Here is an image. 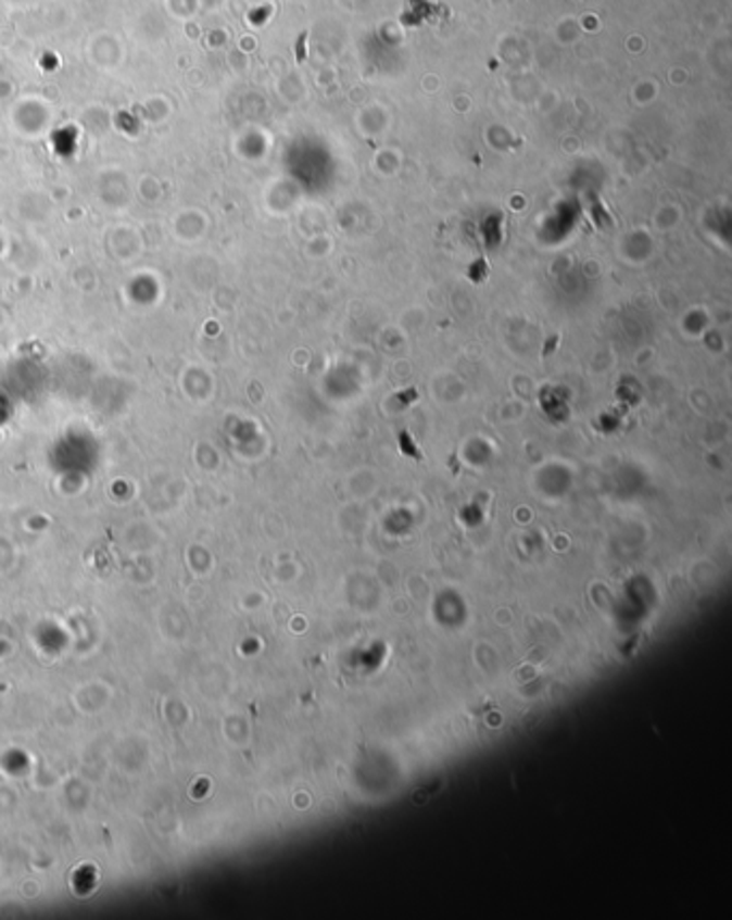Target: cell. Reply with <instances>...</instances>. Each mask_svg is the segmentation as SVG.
<instances>
[{
	"instance_id": "cell-1",
	"label": "cell",
	"mask_w": 732,
	"mask_h": 920,
	"mask_svg": "<svg viewBox=\"0 0 732 920\" xmlns=\"http://www.w3.org/2000/svg\"><path fill=\"white\" fill-rule=\"evenodd\" d=\"M305 41H307V33H303V35L299 37V43H296V61H299V63H303V61H305Z\"/></svg>"
}]
</instances>
